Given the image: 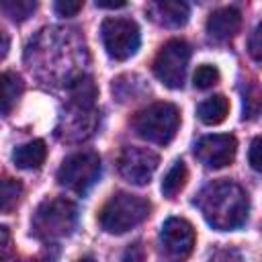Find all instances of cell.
<instances>
[{"mask_svg":"<svg viewBox=\"0 0 262 262\" xmlns=\"http://www.w3.org/2000/svg\"><path fill=\"white\" fill-rule=\"evenodd\" d=\"M47 158V147L43 139H31L23 145H18L12 151V162L23 170H35L39 168Z\"/></svg>","mask_w":262,"mask_h":262,"instance_id":"5bb4252c","label":"cell"},{"mask_svg":"<svg viewBox=\"0 0 262 262\" xmlns=\"http://www.w3.org/2000/svg\"><path fill=\"white\" fill-rule=\"evenodd\" d=\"M188 61H190V45L184 39H170L162 45V49L154 59V74L164 86L178 90L184 84Z\"/></svg>","mask_w":262,"mask_h":262,"instance_id":"52a82bcc","label":"cell"},{"mask_svg":"<svg viewBox=\"0 0 262 262\" xmlns=\"http://www.w3.org/2000/svg\"><path fill=\"white\" fill-rule=\"evenodd\" d=\"M248 53L252 55V59L262 61V20L256 25V29H254L252 35H250V41H248Z\"/></svg>","mask_w":262,"mask_h":262,"instance_id":"7402d4cb","label":"cell"},{"mask_svg":"<svg viewBox=\"0 0 262 262\" xmlns=\"http://www.w3.org/2000/svg\"><path fill=\"white\" fill-rule=\"evenodd\" d=\"M80 262H96V260H94V258H92V256H86V258H82V260H80Z\"/></svg>","mask_w":262,"mask_h":262,"instance_id":"f1b7e54d","label":"cell"},{"mask_svg":"<svg viewBox=\"0 0 262 262\" xmlns=\"http://www.w3.org/2000/svg\"><path fill=\"white\" fill-rule=\"evenodd\" d=\"M121 262H145V252H143V246L139 242L131 244L125 254H123V260Z\"/></svg>","mask_w":262,"mask_h":262,"instance_id":"484cf974","label":"cell"},{"mask_svg":"<svg viewBox=\"0 0 262 262\" xmlns=\"http://www.w3.org/2000/svg\"><path fill=\"white\" fill-rule=\"evenodd\" d=\"M209 262H244V256L235 248H219L209 256Z\"/></svg>","mask_w":262,"mask_h":262,"instance_id":"cb8c5ba5","label":"cell"},{"mask_svg":"<svg viewBox=\"0 0 262 262\" xmlns=\"http://www.w3.org/2000/svg\"><path fill=\"white\" fill-rule=\"evenodd\" d=\"M235 151H237V141L229 133L205 135L194 145L196 160L205 168H211V170H219V168H225L227 164H231L235 158Z\"/></svg>","mask_w":262,"mask_h":262,"instance_id":"9c48e42d","label":"cell"},{"mask_svg":"<svg viewBox=\"0 0 262 262\" xmlns=\"http://www.w3.org/2000/svg\"><path fill=\"white\" fill-rule=\"evenodd\" d=\"M100 37H102V45L108 57L117 61H125L133 57L141 43V33H139L137 23L131 18H121V16L104 18L100 27Z\"/></svg>","mask_w":262,"mask_h":262,"instance_id":"8992f818","label":"cell"},{"mask_svg":"<svg viewBox=\"0 0 262 262\" xmlns=\"http://www.w3.org/2000/svg\"><path fill=\"white\" fill-rule=\"evenodd\" d=\"M248 162L250 166L262 174V135L254 137L252 143H250V149H248Z\"/></svg>","mask_w":262,"mask_h":262,"instance_id":"603a6c76","label":"cell"},{"mask_svg":"<svg viewBox=\"0 0 262 262\" xmlns=\"http://www.w3.org/2000/svg\"><path fill=\"white\" fill-rule=\"evenodd\" d=\"M37 8V2L33 0H4L2 2V10L6 16H10L12 20H25L29 18Z\"/></svg>","mask_w":262,"mask_h":262,"instance_id":"d6986e66","label":"cell"},{"mask_svg":"<svg viewBox=\"0 0 262 262\" xmlns=\"http://www.w3.org/2000/svg\"><path fill=\"white\" fill-rule=\"evenodd\" d=\"M242 27V12L235 6H221L207 18V33L213 41L225 43L237 35Z\"/></svg>","mask_w":262,"mask_h":262,"instance_id":"4fadbf2b","label":"cell"},{"mask_svg":"<svg viewBox=\"0 0 262 262\" xmlns=\"http://www.w3.org/2000/svg\"><path fill=\"white\" fill-rule=\"evenodd\" d=\"M72 113L61 117V123L57 127V137L66 141H82L90 137L96 129V113L92 106L82 104H70Z\"/></svg>","mask_w":262,"mask_h":262,"instance_id":"8fae6325","label":"cell"},{"mask_svg":"<svg viewBox=\"0 0 262 262\" xmlns=\"http://www.w3.org/2000/svg\"><path fill=\"white\" fill-rule=\"evenodd\" d=\"M186 178H188V170H186V164L182 160H176L172 164V168L166 172L164 180H162V192L166 199H174L186 184Z\"/></svg>","mask_w":262,"mask_h":262,"instance_id":"e0dca14e","label":"cell"},{"mask_svg":"<svg viewBox=\"0 0 262 262\" xmlns=\"http://www.w3.org/2000/svg\"><path fill=\"white\" fill-rule=\"evenodd\" d=\"M194 227L190 221L182 219V217H170L162 223L160 229V244L164 248V252L176 260H184L192 248H194Z\"/></svg>","mask_w":262,"mask_h":262,"instance_id":"30bf717a","label":"cell"},{"mask_svg":"<svg viewBox=\"0 0 262 262\" xmlns=\"http://www.w3.org/2000/svg\"><path fill=\"white\" fill-rule=\"evenodd\" d=\"M131 125H133V131L141 139L149 143L166 145L174 139L178 131L180 113L172 102H154L141 108L139 113H135Z\"/></svg>","mask_w":262,"mask_h":262,"instance_id":"277c9868","label":"cell"},{"mask_svg":"<svg viewBox=\"0 0 262 262\" xmlns=\"http://www.w3.org/2000/svg\"><path fill=\"white\" fill-rule=\"evenodd\" d=\"M227 113H229V100L223 94L209 96V98H205L196 106V117L201 119V123H205L209 127L223 123L225 117H227Z\"/></svg>","mask_w":262,"mask_h":262,"instance_id":"9a60e30c","label":"cell"},{"mask_svg":"<svg viewBox=\"0 0 262 262\" xmlns=\"http://www.w3.org/2000/svg\"><path fill=\"white\" fill-rule=\"evenodd\" d=\"M192 82L199 90H207V88H211L219 82V70L211 63H203V66L196 68V72L192 76Z\"/></svg>","mask_w":262,"mask_h":262,"instance_id":"44dd1931","label":"cell"},{"mask_svg":"<svg viewBox=\"0 0 262 262\" xmlns=\"http://www.w3.org/2000/svg\"><path fill=\"white\" fill-rule=\"evenodd\" d=\"M6 51H8V37L6 33H2V57L6 55Z\"/></svg>","mask_w":262,"mask_h":262,"instance_id":"83f0119b","label":"cell"},{"mask_svg":"<svg viewBox=\"0 0 262 262\" xmlns=\"http://www.w3.org/2000/svg\"><path fill=\"white\" fill-rule=\"evenodd\" d=\"M82 2H72V0H59L53 4V10L59 14V16H76L80 10H82Z\"/></svg>","mask_w":262,"mask_h":262,"instance_id":"d4e9b609","label":"cell"},{"mask_svg":"<svg viewBox=\"0 0 262 262\" xmlns=\"http://www.w3.org/2000/svg\"><path fill=\"white\" fill-rule=\"evenodd\" d=\"M20 194H23L20 182L18 180H12V178H4L2 180V211L4 213H10L18 205Z\"/></svg>","mask_w":262,"mask_h":262,"instance_id":"ffe728a7","label":"cell"},{"mask_svg":"<svg viewBox=\"0 0 262 262\" xmlns=\"http://www.w3.org/2000/svg\"><path fill=\"white\" fill-rule=\"evenodd\" d=\"M78 225V207L70 199H45L33 213L31 233L41 242H57L74 233Z\"/></svg>","mask_w":262,"mask_h":262,"instance_id":"7a4b0ae2","label":"cell"},{"mask_svg":"<svg viewBox=\"0 0 262 262\" xmlns=\"http://www.w3.org/2000/svg\"><path fill=\"white\" fill-rule=\"evenodd\" d=\"M158 164H160V156L156 151L137 145L123 147L117 160L119 174L135 186H145L151 180L154 172L158 170Z\"/></svg>","mask_w":262,"mask_h":262,"instance_id":"ba28073f","label":"cell"},{"mask_svg":"<svg viewBox=\"0 0 262 262\" xmlns=\"http://www.w3.org/2000/svg\"><path fill=\"white\" fill-rule=\"evenodd\" d=\"M147 16L166 29H178L184 27L188 23L190 16V8L186 2L180 0H158V2H149L145 8Z\"/></svg>","mask_w":262,"mask_h":262,"instance_id":"7c38bea8","label":"cell"},{"mask_svg":"<svg viewBox=\"0 0 262 262\" xmlns=\"http://www.w3.org/2000/svg\"><path fill=\"white\" fill-rule=\"evenodd\" d=\"M205 221L217 231L239 229L248 221L250 199L246 190L231 180H215L207 184L194 199Z\"/></svg>","mask_w":262,"mask_h":262,"instance_id":"6da1fadb","label":"cell"},{"mask_svg":"<svg viewBox=\"0 0 262 262\" xmlns=\"http://www.w3.org/2000/svg\"><path fill=\"white\" fill-rule=\"evenodd\" d=\"M262 113V88L256 82H248L244 90V115L242 119H254Z\"/></svg>","mask_w":262,"mask_h":262,"instance_id":"ac0fdd59","label":"cell"},{"mask_svg":"<svg viewBox=\"0 0 262 262\" xmlns=\"http://www.w3.org/2000/svg\"><path fill=\"white\" fill-rule=\"evenodd\" d=\"M149 211H151V205L147 199L121 190V192H115L102 205V209L98 213V223L106 233L121 235L133 227H137L139 223H143L147 219Z\"/></svg>","mask_w":262,"mask_h":262,"instance_id":"3957f363","label":"cell"},{"mask_svg":"<svg viewBox=\"0 0 262 262\" xmlns=\"http://www.w3.org/2000/svg\"><path fill=\"white\" fill-rule=\"evenodd\" d=\"M23 90H25V84H23L18 74H14V72H4L2 74V115L4 117L18 102Z\"/></svg>","mask_w":262,"mask_h":262,"instance_id":"2e32d148","label":"cell"},{"mask_svg":"<svg viewBox=\"0 0 262 262\" xmlns=\"http://www.w3.org/2000/svg\"><path fill=\"white\" fill-rule=\"evenodd\" d=\"M100 176V158L96 151H76L68 156L59 170H57V182L59 186L84 194L88 192Z\"/></svg>","mask_w":262,"mask_h":262,"instance_id":"5b68a950","label":"cell"},{"mask_svg":"<svg viewBox=\"0 0 262 262\" xmlns=\"http://www.w3.org/2000/svg\"><path fill=\"white\" fill-rule=\"evenodd\" d=\"M98 8H123L125 2H96Z\"/></svg>","mask_w":262,"mask_h":262,"instance_id":"4316f807","label":"cell"}]
</instances>
